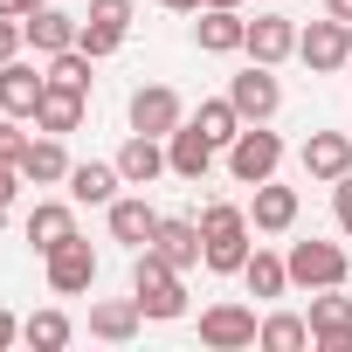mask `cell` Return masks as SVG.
Returning a JSON list of instances; mask_svg holds the SVG:
<instances>
[{
  "mask_svg": "<svg viewBox=\"0 0 352 352\" xmlns=\"http://www.w3.org/2000/svg\"><path fill=\"white\" fill-rule=\"evenodd\" d=\"M69 338H76V324H69V311H56V304L21 318V345H35V352H63Z\"/></svg>",
  "mask_w": 352,
  "mask_h": 352,
  "instance_id": "cell-27",
  "label": "cell"
},
{
  "mask_svg": "<svg viewBox=\"0 0 352 352\" xmlns=\"http://www.w3.org/2000/svg\"><path fill=\"white\" fill-rule=\"evenodd\" d=\"M201 249H208V270H214V276H242V263H249V249H256L249 208L208 201V208H201Z\"/></svg>",
  "mask_w": 352,
  "mask_h": 352,
  "instance_id": "cell-1",
  "label": "cell"
},
{
  "mask_svg": "<svg viewBox=\"0 0 352 352\" xmlns=\"http://www.w3.org/2000/svg\"><path fill=\"white\" fill-rule=\"evenodd\" d=\"M324 14H331V21H345V28H352V0H324Z\"/></svg>",
  "mask_w": 352,
  "mask_h": 352,
  "instance_id": "cell-38",
  "label": "cell"
},
{
  "mask_svg": "<svg viewBox=\"0 0 352 352\" xmlns=\"http://www.w3.org/2000/svg\"><path fill=\"white\" fill-rule=\"evenodd\" d=\"M42 270H49V290H56V297H83V290L97 283V249H90L83 235H69L63 249L42 256Z\"/></svg>",
  "mask_w": 352,
  "mask_h": 352,
  "instance_id": "cell-9",
  "label": "cell"
},
{
  "mask_svg": "<svg viewBox=\"0 0 352 352\" xmlns=\"http://www.w3.org/2000/svg\"><path fill=\"white\" fill-rule=\"evenodd\" d=\"M201 8H242V0H201Z\"/></svg>",
  "mask_w": 352,
  "mask_h": 352,
  "instance_id": "cell-40",
  "label": "cell"
},
{
  "mask_svg": "<svg viewBox=\"0 0 352 352\" xmlns=\"http://www.w3.org/2000/svg\"><path fill=\"white\" fill-rule=\"evenodd\" d=\"M297 166H304L311 187L345 180V173H352V131H311V138L297 145Z\"/></svg>",
  "mask_w": 352,
  "mask_h": 352,
  "instance_id": "cell-8",
  "label": "cell"
},
{
  "mask_svg": "<svg viewBox=\"0 0 352 352\" xmlns=\"http://www.w3.org/2000/svg\"><path fill=\"white\" fill-rule=\"evenodd\" d=\"M21 42H28V35H21V21L0 14V63H14V56H21Z\"/></svg>",
  "mask_w": 352,
  "mask_h": 352,
  "instance_id": "cell-35",
  "label": "cell"
},
{
  "mask_svg": "<svg viewBox=\"0 0 352 352\" xmlns=\"http://www.w3.org/2000/svg\"><path fill=\"white\" fill-rule=\"evenodd\" d=\"M14 166H21V180H28V187H63V180H69V152H63V138H56V131L28 138Z\"/></svg>",
  "mask_w": 352,
  "mask_h": 352,
  "instance_id": "cell-21",
  "label": "cell"
},
{
  "mask_svg": "<svg viewBox=\"0 0 352 352\" xmlns=\"http://www.w3.org/2000/svg\"><path fill=\"white\" fill-rule=\"evenodd\" d=\"M242 42H249L242 8H201V21H194V49L201 56H242Z\"/></svg>",
  "mask_w": 352,
  "mask_h": 352,
  "instance_id": "cell-17",
  "label": "cell"
},
{
  "mask_svg": "<svg viewBox=\"0 0 352 352\" xmlns=\"http://www.w3.org/2000/svg\"><path fill=\"white\" fill-rule=\"evenodd\" d=\"M214 159H221V145H214V138H208V131H201L194 118H187L180 131H173V138H166V166H173V173H180V180H194V187H201V180H208V173H214Z\"/></svg>",
  "mask_w": 352,
  "mask_h": 352,
  "instance_id": "cell-12",
  "label": "cell"
},
{
  "mask_svg": "<svg viewBox=\"0 0 352 352\" xmlns=\"http://www.w3.org/2000/svg\"><path fill=\"white\" fill-rule=\"evenodd\" d=\"M166 14H201V0H159Z\"/></svg>",
  "mask_w": 352,
  "mask_h": 352,
  "instance_id": "cell-39",
  "label": "cell"
},
{
  "mask_svg": "<svg viewBox=\"0 0 352 352\" xmlns=\"http://www.w3.org/2000/svg\"><path fill=\"white\" fill-rule=\"evenodd\" d=\"M187 270H173L159 249H138L131 256V297H138V311L152 318V324H173V318H187V283H180Z\"/></svg>",
  "mask_w": 352,
  "mask_h": 352,
  "instance_id": "cell-2",
  "label": "cell"
},
{
  "mask_svg": "<svg viewBox=\"0 0 352 352\" xmlns=\"http://www.w3.org/2000/svg\"><path fill=\"white\" fill-rule=\"evenodd\" d=\"M345 56H352V28L345 21H311V28H297V63L311 69V76H338L345 69Z\"/></svg>",
  "mask_w": 352,
  "mask_h": 352,
  "instance_id": "cell-6",
  "label": "cell"
},
{
  "mask_svg": "<svg viewBox=\"0 0 352 352\" xmlns=\"http://www.w3.org/2000/svg\"><path fill=\"white\" fill-rule=\"evenodd\" d=\"M21 35H28V49L49 63V56H63V49H76V35H83V21L69 14V8H35L28 21H21Z\"/></svg>",
  "mask_w": 352,
  "mask_h": 352,
  "instance_id": "cell-16",
  "label": "cell"
},
{
  "mask_svg": "<svg viewBox=\"0 0 352 352\" xmlns=\"http://www.w3.org/2000/svg\"><path fill=\"white\" fill-rule=\"evenodd\" d=\"M311 345L318 352H352V297L338 290H311Z\"/></svg>",
  "mask_w": 352,
  "mask_h": 352,
  "instance_id": "cell-11",
  "label": "cell"
},
{
  "mask_svg": "<svg viewBox=\"0 0 352 352\" xmlns=\"http://www.w3.org/2000/svg\"><path fill=\"white\" fill-rule=\"evenodd\" d=\"M35 131H56V138L83 131V90H63V83H49V90H42V104H35Z\"/></svg>",
  "mask_w": 352,
  "mask_h": 352,
  "instance_id": "cell-24",
  "label": "cell"
},
{
  "mask_svg": "<svg viewBox=\"0 0 352 352\" xmlns=\"http://www.w3.org/2000/svg\"><path fill=\"white\" fill-rule=\"evenodd\" d=\"M35 8H49V0H0V14H8V21H28Z\"/></svg>",
  "mask_w": 352,
  "mask_h": 352,
  "instance_id": "cell-37",
  "label": "cell"
},
{
  "mask_svg": "<svg viewBox=\"0 0 352 352\" xmlns=\"http://www.w3.org/2000/svg\"><path fill=\"white\" fill-rule=\"evenodd\" d=\"M14 194H21V166H14V159H0V214L14 208Z\"/></svg>",
  "mask_w": 352,
  "mask_h": 352,
  "instance_id": "cell-34",
  "label": "cell"
},
{
  "mask_svg": "<svg viewBox=\"0 0 352 352\" xmlns=\"http://www.w3.org/2000/svg\"><path fill=\"white\" fill-rule=\"evenodd\" d=\"M297 214H304V194H297V187H283V180H263V187H256V201H249L256 235H290V228H297Z\"/></svg>",
  "mask_w": 352,
  "mask_h": 352,
  "instance_id": "cell-15",
  "label": "cell"
},
{
  "mask_svg": "<svg viewBox=\"0 0 352 352\" xmlns=\"http://www.w3.org/2000/svg\"><path fill=\"white\" fill-rule=\"evenodd\" d=\"M221 159H228V180L235 187H263V180H276V166H283V138L270 124H242V138Z\"/></svg>",
  "mask_w": 352,
  "mask_h": 352,
  "instance_id": "cell-4",
  "label": "cell"
},
{
  "mask_svg": "<svg viewBox=\"0 0 352 352\" xmlns=\"http://www.w3.org/2000/svg\"><path fill=\"white\" fill-rule=\"evenodd\" d=\"M83 21H97V28H111V35H131V0H90Z\"/></svg>",
  "mask_w": 352,
  "mask_h": 352,
  "instance_id": "cell-31",
  "label": "cell"
},
{
  "mask_svg": "<svg viewBox=\"0 0 352 352\" xmlns=\"http://www.w3.org/2000/svg\"><path fill=\"white\" fill-rule=\"evenodd\" d=\"M242 56H249V63H270V69L290 63V56H297V21H290V14H256Z\"/></svg>",
  "mask_w": 352,
  "mask_h": 352,
  "instance_id": "cell-18",
  "label": "cell"
},
{
  "mask_svg": "<svg viewBox=\"0 0 352 352\" xmlns=\"http://www.w3.org/2000/svg\"><path fill=\"white\" fill-rule=\"evenodd\" d=\"M228 97H235L242 124H270V118L283 111V83H276V69H270V63H249L242 76H228Z\"/></svg>",
  "mask_w": 352,
  "mask_h": 352,
  "instance_id": "cell-7",
  "label": "cell"
},
{
  "mask_svg": "<svg viewBox=\"0 0 352 352\" xmlns=\"http://www.w3.org/2000/svg\"><path fill=\"white\" fill-rule=\"evenodd\" d=\"M90 69H97V56H90V49H63V56H49V83L83 90V97H90Z\"/></svg>",
  "mask_w": 352,
  "mask_h": 352,
  "instance_id": "cell-30",
  "label": "cell"
},
{
  "mask_svg": "<svg viewBox=\"0 0 352 352\" xmlns=\"http://www.w3.org/2000/svg\"><path fill=\"white\" fill-rule=\"evenodd\" d=\"M42 90H49V69H35V63H0V111L8 118H21V124H35V104H42Z\"/></svg>",
  "mask_w": 352,
  "mask_h": 352,
  "instance_id": "cell-14",
  "label": "cell"
},
{
  "mask_svg": "<svg viewBox=\"0 0 352 352\" xmlns=\"http://www.w3.org/2000/svg\"><path fill=\"white\" fill-rule=\"evenodd\" d=\"M345 69H352V56H345Z\"/></svg>",
  "mask_w": 352,
  "mask_h": 352,
  "instance_id": "cell-41",
  "label": "cell"
},
{
  "mask_svg": "<svg viewBox=\"0 0 352 352\" xmlns=\"http://www.w3.org/2000/svg\"><path fill=\"white\" fill-rule=\"evenodd\" d=\"M104 221H111V242H124L131 256L152 249V235H159V208H152L145 194H118V201L104 208Z\"/></svg>",
  "mask_w": 352,
  "mask_h": 352,
  "instance_id": "cell-13",
  "label": "cell"
},
{
  "mask_svg": "<svg viewBox=\"0 0 352 352\" xmlns=\"http://www.w3.org/2000/svg\"><path fill=\"white\" fill-rule=\"evenodd\" d=\"M8 345H21V318H14L8 304H0V352H8Z\"/></svg>",
  "mask_w": 352,
  "mask_h": 352,
  "instance_id": "cell-36",
  "label": "cell"
},
{
  "mask_svg": "<svg viewBox=\"0 0 352 352\" xmlns=\"http://www.w3.org/2000/svg\"><path fill=\"white\" fill-rule=\"evenodd\" d=\"M256 331H263V318L249 304H208L201 311V345L208 352H242V345H256Z\"/></svg>",
  "mask_w": 352,
  "mask_h": 352,
  "instance_id": "cell-10",
  "label": "cell"
},
{
  "mask_svg": "<svg viewBox=\"0 0 352 352\" xmlns=\"http://www.w3.org/2000/svg\"><path fill=\"white\" fill-rule=\"evenodd\" d=\"M194 124H201V131H208V138H214L221 152H228V145L242 138V111H235V97H201Z\"/></svg>",
  "mask_w": 352,
  "mask_h": 352,
  "instance_id": "cell-29",
  "label": "cell"
},
{
  "mask_svg": "<svg viewBox=\"0 0 352 352\" xmlns=\"http://www.w3.org/2000/svg\"><path fill=\"white\" fill-rule=\"evenodd\" d=\"M138 324H145L138 297H97L90 304V338H104V345H131Z\"/></svg>",
  "mask_w": 352,
  "mask_h": 352,
  "instance_id": "cell-22",
  "label": "cell"
},
{
  "mask_svg": "<svg viewBox=\"0 0 352 352\" xmlns=\"http://www.w3.org/2000/svg\"><path fill=\"white\" fill-rule=\"evenodd\" d=\"M242 283H249V297H283L290 290V263L276 256V249H249V263H242Z\"/></svg>",
  "mask_w": 352,
  "mask_h": 352,
  "instance_id": "cell-26",
  "label": "cell"
},
{
  "mask_svg": "<svg viewBox=\"0 0 352 352\" xmlns=\"http://www.w3.org/2000/svg\"><path fill=\"white\" fill-rule=\"evenodd\" d=\"M331 221H338V235L352 242V173H345V180H331Z\"/></svg>",
  "mask_w": 352,
  "mask_h": 352,
  "instance_id": "cell-32",
  "label": "cell"
},
{
  "mask_svg": "<svg viewBox=\"0 0 352 352\" xmlns=\"http://www.w3.org/2000/svg\"><path fill=\"white\" fill-rule=\"evenodd\" d=\"M124 118H131V131L173 138V131L187 124V97L173 90V83H138V90H131V104H124Z\"/></svg>",
  "mask_w": 352,
  "mask_h": 352,
  "instance_id": "cell-5",
  "label": "cell"
},
{
  "mask_svg": "<svg viewBox=\"0 0 352 352\" xmlns=\"http://www.w3.org/2000/svg\"><path fill=\"white\" fill-rule=\"evenodd\" d=\"M76 235V201H35V214H28V242L49 256V249H63Z\"/></svg>",
  "mask_w": 352,
  "mask_h": 352,
  "instance_id": "cell-25",
  "label": "cell"
},
{
  "mask_svg": "<svg viewBox=\"0 0 352 352\" xmlns=\"http://www.w3.org/2000/svg\"><path fill=\"white\" fill-rule=\"evenodd\" d=\"M283 263H290V283L297 290H338L345 276H352V256H345V242H290L283 249Z\"/></svg>",
  "mask_w": 352,
  "mask_h": 352,
  "instance_id": "cell-3",
  "label": "cell"
},
{
  "mask_svg": "<svg viewBox=\"0 0 352 352\" xmlns=\"http://www.w3.org/2000/svg\"><path fill=\"white\" fill-rule=\"evenodd\" d=\"M256 345H263V352H304V345H311V318H297V311H270L263 331H256Z\"/></svg>",
  "mask_w": 352,
  "mask_h": 352,
  "instance_id": "cell-28",
  "label": "cell"
},
{
  "mask_svg": "<svg viewBox=\"0 0 352 352\" xmlns=\"http://www.w3.org/2000/svg\"><path fill=\"white\" fill-rule=\"evenodd\" d=\"M118 173H124V187H152V180H166V138H152V131H131L124 145H118Z\"/></svg>",
  "mask_w": 352,
  "mask_h": 352,
  "instance_id": "cell-20",
  "label": "cell"
},
{
  "mask_svg": "<svg viewBox=\"0 0 352 352\" xmlns=\"http://www.w3.org/2000/svg\"><path fill=\"white\" fill-rule=\"evenodd\" d=\"M69 201L76 208H111L118 201V187H124V173H118V159H83V166H69Z\"/></svg>",
  "mask_w": 352,
  "mask_h": 352,
  "instance_id": "cell-19",
  "label": "cell"
},
{
  "mask_svg": "<svg viewBox=\"0 0 352 352\" xmlns=\"http://www.w3.org/2000/svg\"><path fill=\"white\" fill-rule=\"evenodd\" d=\"M152 249H159L173 270H194V263H208V249H201V221H187V214H159V235H152Z\"/></svg>",
  "mask_w": 352,
  "mask_h": 352,
  "instance_id": "cell-23",
  "label": "cell"
},
{
  "mask_svg": "<svg viewBox=\"0 0 352 352\" xmlns=\"http://www.w3.org/2000/svg\"><path fill=\"white\" fill-rule=\"evenodd\" d=\"M21 145H28L21 118H8V111H0V159H21Z\"/></svg>",
  "mask_w": 352,
  "mask_h": 352,
  "instance_id": "cell-33",
  "label": "cell"
}]
</instances>
